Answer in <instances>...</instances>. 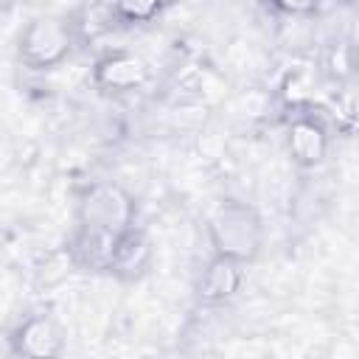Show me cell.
<instances>
[{
    "label": "cell",
    "mask_w": 359,
    "mask_h": 359,
    "mask_svg": "<svg viewBox=\"0 0 359 359\" xmlns=\"http://www.w3.org/2000/svg\"><path fill=\"white\" fill-rule=\"evenodd\" d=\"M115 14L126 22H149L151 17H157L163 0H112Z\"/></svg>",
    "instance_id": "cell-9"
},
{
    "label": "cell",
    "mask_w": 359,
    "mask_h": 359,
    "mask_svg": "<svg viewBox=\"0 0 359 359\" xmlns=\"http://www.w3.org/2000/svg\"><path fill=\"white\" fill-rule=\"evenodd\" d=\"M275 11H280V14H289V17H306V14H311L314 8H317V3L320 0H266Z\"/></svg>",
    "instance_id": "cell-10"
},
{
    "label": "cell",
    "mask_w": 359,
    "mask_h": 359,
    "mask_svg": "<svg viewBox=\"0 0 359 359\" xmlns=\"http://www.w3.org/2000/svg\"><path fill=\"white\" fill-rule=\"evenodd\" d=\"M11 345H14V353H20V356L48 359V356H59L65 351V337L53 317L34 314L14 331Z\"/></svg>",
    "instance_id": "cell-8"
},
{
    "label": "cell",
    "mask_w": 359,
    "mask_h": 359,
    "mask_svg": "<svg viewBox=\"0 0 359 359\" xmlns=\"http://www.w3.org/2000/svg\"><path fill=\"white\" fill-rule=\"evenodd\" d=\"M73 48V31L62 17H34L20 34V59L31 70H50L67 59Z\"/></svg>",
    "instance_id": "cell-3"
},
{
    "label": "cell",
    "mask_w": 359,
    "mask_h": 359,
    "mask_svg": "<svg viewBox=\"0 0 359 359\" xmlns=\"http://www.w3.org/2000/svg\"><path fill=\"white\" fill-rule=\"evenodd\" d=\"M151 258H154V252H151L149 238L137 227H129L126 233H121L112 241V250H109L104 269H109L121 280H137L149 272Z\"/></svg>",
    "instance_id": "cell-7"
},
{
    "label": "cell",
    "mask_w": 359,
    "mask_h": 359,
    "mask_svg": "<svg viewBox=\"0 0 359 359\" xmlns=\"http://www.w3.org/2000/svg\"><path fill=\"white\" fill-rule=\"evenodd\" d=\"M244 266L247 264H241L236 258L213 252V258L205 264V269L196 280V297L210 306L233 300L244 286Z\"/></svg>",
    "instance_id": "cell-5"
},
{
    "label": "cell",
    "mask_w": 359,
    "mask_h": 359,
    "mask_svg": "<svg viewBox=\"0 0 359 359\" xmlns=\"http://www.w3.org/2000/svg\"><path fill=\"white\" fill-rule=\"evenodd\" d=\"M135 213L137 208L132 194L115 182H95L84 188L76 205L79 227L84 233H95L107 238H118L121 233L135 227Z\"/></svg>",
    "instance_id": "cell-2"
},
{
    "label": "cell",
    "mask_w": 359,
    "mask_h": 359,
    "mask_svg": "<svg viewBox=\"0 0 359 359\" xmlns=\"http://www.w3.org/2000/svg\"><path fill=\"white\" fill-rule=\"evenodd\" d=\"M208 238L213 252L250 264L264 247V222L247 202H222L208 219Z\"/></svg>",
    "instance_id": "cell-1"
},
{
    "label": "cell",
    "mask_w": 359,
    "mask_h": 359,
    "mask_svg": "<svg viewBox=\"0 0 359 359\" xmlns=\"http://www.w3.org/2000/svg\"><path fill=\"white\" fill-rule=\"evenodd\" d=\"M289 157L303 168H317L328 157V129L314 115H297L286 129Z\"/></svg>",
    "instance_id": "cell-6"
},
{
    "label": "cell",
    "mask_w": 359,
    "mask_h": 359,
    "mask_svg": "<svg viewBox=\"0 0 359 359\" xmlns=\"http://www.w3.org/2000/svg\"><path fill=\"white\" fill-rule=\"evenodd\" d=\"M93 79L107 93H132V90L146 84L149 65L140 53L126 50V48H115V50H107L95 59Z\"/></svg>",
    "instance_id": "cell-4"
}]
</instances>
